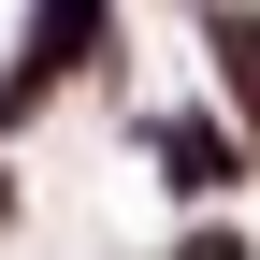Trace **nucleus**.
Here are the masks:
<instances>
[{
	"mask_svg": "<svg viewBox=\"0 0 260 260\" xmlns=\"http://www.w3.org/2000/svg\"><path fill=\"white\" fill-rule=\"evenodd\" d=\"M73 73H116V0H29L15 44H0V145L44 130Z\"/></svg>",
	"mask_w": 260,
	"mask_h": 260,
	"instance_id": "f257e3e1",
	"label": "nucleus"
},
{
	"mask_svg": "<svg viewBox=\"0 0 260 260\" xmlns=\"http://www.w3.org/2000/svg\"><path fill=\"white\" fill-rule=\"evenodd\" d=\"M130 145H145L159 174L188 188V203H217V188H246V145H232V130H203V116H145Z\"/></svg>",
	"mask_w": 260,
	"mask_h": 260,
	"instance_id": "f03ea898",
	"label": "nucleus"
},
{
	"mask_svg": "<svg viewBox=\"0 0 260 260\" xmlns=\"http://www.w3.org/2000/svg\"><path fill=\"white\" fill-rule=\"evenodd\" d=\"M203 58H217V102L260 145V0H203Z\"/></svg>",
	"mask_w": 260,
	"mask_h": 260,
	"instance_id": "7ed1b4c3",
	"label": "nucleus"
},
{
	"mask_svg": "<svg viewBox=\"0 0 260 260\" xmlns=\"http://www.w3.org/2000/svg\"><path fill=\"white\" fill-rule=\"evenodd\" d=\"M159 260H260V232H232V217H203L188 246H159Z\"/></svg>",
	"mask_w": 260,
	"mask_h": 260,
	"instance_id": "20e7f679",
	"label": "nucleus"
},
{
	"mask_svg": "<svg viewBox=\"0 0 260 260\" xmlns=\"http://www.w3.org/2000/svg\"><path fill=\"white\" fill-rule=\"evenodd\" d=\"M15 203H29V188H15V159H0V232H15Z\"/></svg>",
	"mask_w": 260,
	"mask_h": 260,
	"instance_id": "39448f33",
	"label": "nucleus"
}]
</instances>
